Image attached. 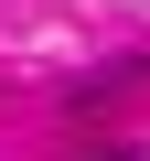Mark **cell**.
I'll return each mask as SVG.
<instances>
[{
	"label": "cell",
	"mask_w": 150,
	"mask_h": 161,
	"mask_svg": "<svg viewBox=\"0 0 150 161\" xmlns=\"http://www.w3.org/2000/svg\"><path fill=\"white\" fill-rule=\"evenodd\" d=\"M97 161H150V150H97Z\"/></svg>",
	"instance_id": "6da1fadb"
}]
</instances>
